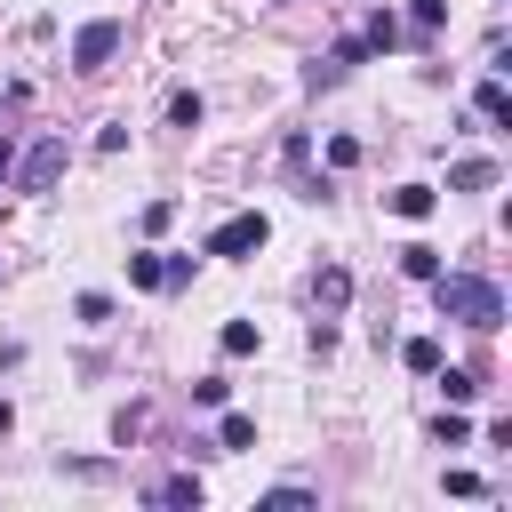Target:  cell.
I'll return each mask as SVG.
<instances>
[{
    "label": "cell",
    "instance_id": "cell-1",
    "mask_svg": "<svg viewBox=\"0 0 512 512\" xmlns=\"http://www.w3.org/2000/svg\"><path fill=\"white\" fill-rule=\"evenodd\" d=\"M432 304H440V320H456L472 336H496L504 328V288L480 280V272H432Z\"/></svg>",
    "mask_w": 512,
    "mask_h": 512
},
{
    "label": "cell",
    "instance_id": "cell-2",
    "mask_svg": "<svg viewBox=\"0 0 512 512\" xmlns=\"http://www.w3.org/2000/svg\"><path fill=\"white\" fill-rule=\"evenodd\" d=\"M272 240V224H264V208H240V216H224L208 240H200V256H224V264H240V256H256Z\"/></svg>",
    "mask_w": 512,
    "mask_h": 512
},
{
    "label": "cell",
    "instance_id": "cell-3",
    "mask_svg": "<svg viewBox=\"0 0 512 512\" xmlns=\"http://www.w3.org/2000/svg\"><path fill=\"white\" fill-rule=\"evenodd\" d=\"M64 160H72V144H64V136H40V144L16 160V192H48V184L64 176Z\"/></svg>",
    "mask_w": 512,
    "mask_h": 512
},
{
    "label": "cell",
    "instance_id": "cell-4",
    "mask_svg": "<svg viewBox=\"0 0 512 512\" xmlns=\"http://www.w3.org/2000/svg\"><path fill=\"white\" fill-rule=\"evenodd\" d=\"M112 56H120V24H112V16H96V24L72 32V72H104Z\"/></svg>",
    "mask_w": 512,
    "mask_h": 512
},
{
    "label": "cell",
    "instance_id": "cell-5",
    "mask_svg": "<svg viewBox=\"0 0 512 512\" xmlns=\"http://www.w3.org/2000/svg\"><path fill=\"white\" fill-rule=\"evenodd\" d=\"M496 176H504V168H496L488 152H472V160H456V168H448V192H488Z\"/></svg>",
    "mask_w": 512,
    "mask_h": 512
},
{
    "label": "cell",
    "instance_id": "cell-6",
    "mask_svg": "<svg viewBox=\"0 0 512 512\" xmlns=\"http://www.w3.org/2000/svg\"><path fill=\"white\" fill-rule=\"evenodd\" d=\"M200 496H208V488H200L192 472H168V480H152V504H176V512H200Z\"/></svg>",
    "mask_w": 512,
    "mask_h": 512
},
{
    "label": "cell",
    "instance_id": "cell-7",
    "mask_svg": "<svg viewBox=\"0 0 512 512\" xmlns=\"http://www.w3.org/2000/svg\"><path fill=\"white\" fill-rule=\"evenodd\" d=\"M312 296H320V312H344V304H352V272H344V264H320Z\"/></svg>",
    "mask_w": 512,
    "mask_h": 512
},
{
    "label": "cell",
    "instance_id": "cell-8",
    "mask_svg": "<svg viewBox=\"0 0 512 512\" xmlns=\"http://www.w3.org/2000/svg\"><path fill=\"white\" fill-rule=\"evenodd\" d=\"M472 104H480V120H488V128H512V96H504V80H480V88H472Z\"/></svg>",
    "mask_w": 512,
    "mask_h": 512
},
{
    "label": "cell",
    "instance_id": "cell-9",
    "mask_svg": "<svg viewBox=\"0 0 512 512\" xmlns=\"http://www.w3.org/2000/svg\"><path fill=\"white\" fill-rule=\"evenodd\" d=\"M432 200H440L432 184H400V192H392V216H408V224H416V216H432Z\"/></svg>",
    "mask_w": 512,
    "mask_h": 512
},
{
    "label": "cell",
    "instance_id": "cell-10",
    "mask_svg": "<svg viewBox=\"0 0 512 512\" xmlns=\"http://www.w3.org/2000/svg\"><path fill=\"white\" fill-rule=\"evenodd\" d=\"M216 448H224V456L256 448V416H224V424H216Z\"/></svg>",
    "mask_w": 512,
    "mask_h": 512
},
{
    "label": "cell",
    "instance_id": "cell-11",
    "mask_svg": "<svg viewBox=\"0 0 512 512\" xmlns=\"http://www.w3.org/2000/svg\"><path fill=\"white\" fill-rule=\"evenodd\" d=\"M400 272H408V280H432V272H440V248L408 240V248H400Z\"/></svg>",
    "mask_w": 512,
    "mask_h": 512
},
{
    "label": "cell",
    "instance_id": "cell-12",
    "mask_svg": "<svg viewBox=\"0 0 512 512\" xmlns=\"http://www.w3.org/2000/svg\"><path fill=\"white\" fill-rule=\"evenodd\" d=\"M168 120H176V128H200V120H208V104H200L192 88H176V96H168Z\"/></svg>",
    "mask_w": 512,
    "mask_h": 512
},
{
    "label": "cell",
    "instance_id": "cell-13",
    "mask_svg": "<svg viewBox=\"0 0 512 512\" xmlns=\"http://www.w3.org/2000/svg\"><path fill=\"white\" fill-rule=\"evenodd\" d=\"M400 360H408L416 376H432V368H440V344H432V336H408V344H400Z\"/></svg>",
    "mask_w": 512,
    "mask_h": 512
},
{
    "label": "cell",
    "instance_id": "cell-14",
    "mask_svg": "<svg viewBox=\"0 0 512 512\" xmlns=\"http://www.w3.org/2000/svg\"><path fill=\"white\" fill-rule=\"evenodd\" d=\"M432 376H440V384H448V400H456V408H464V400H472V392H480V376H472V368H448V360H440V368H432Z\"/></svg>",
    "mask_w": 512,
    "mask_h": 512
},
{
    "label": "cell",
    "instance_id": "cell-15",
    "mask_svg": "<svg viewBox=\"0 0 512 512\" xmlns=\"http://www.w3.org/2000/svg\"><path fill=\"white\" fill-rule=\"evenodd\" d=\"M320 496L312 488H264V512H312Z\"/></svg>",
    "mask_w": 512,
    "mask_h": 512
},
{
    "label": "cell",
    "instance_id": "cell-16",
    "mask_svg": "<svg viewBox=\"0 0 512 512\" xmlns=\"http://www.w3.org/2000/svg\"><path fill=\"white\" fill-rule=\"evenodd\" d=\"M392 40H400V16H392V8H376V16H368V48H376V56H384V48H392Z\"/></svg>",
    "mask_w": 512,
    "mask_h": 512
},
{
    "label": "cell",
    "instance_id": "cell-17",
    "mask_svg": "<svg viewBox=\"0 0 512 512\" xmlns=\"http://www.w3.org/2000/svg\"><path fill=\"white\" fill-rule=\"evenodd\" d=\"M408 24H416V32H440V24H448V0H408Z\"/></svg>",
    "mask_w": 512,
    "mask_h": 512
},
{
    "label": "cell",
    "instance_id": "cell-18",
    "mask_svg": "<svg viewBox=\"0 0 512 512\" xmlns=\"http://www.w3.org/2000/svg\"><path fill=\"white\" fill-rule=\"evenodd\" d=\"M128 280H136V288H160V248H144V256H128Z\"/></svg>",
    "mask_w": 512,
    "mask_h": 512
},
{
    "label": "cell",
    "instance_id": "cell-19",
    "mask_svg": "<svg viewBox=\"0 0 512 512\" xmlns=\"http://www.w3.org/2000/svg\"><path fill=\"white\" fill-rule=\"evenodd\" d=\"M224 352H232V360L256 352V320H224Z\"/></svg>",
    "mask_w": 512,
    "mask_h": 512
},
{
    "label": "cell",
    "instance_id": "cell-20",
    "mask_svg": "<svg viewBox=\"0 0 512 512\" xmlns=\"http://www.w3.org/2000/svg\"><path fill=\"white\" fill-rule=\"evenodd\" d=\"M136 432H144V400H128V408H120V416H112V440H120V448H128V440H136Z\"/></svg>",
    "mask_w": 512,
    "mask_h": 512
},
{
    "label": "cell",
    "instance_id": "cell-21",
    "mask_svg": "<svg viewBox=\"0 0 512 512\" xmlns=\"http://www.w3.org/2000/svg\"><path fill=\"white\" fill-rule=\"evenodd\" d=\"M432 440H440V448H464V440H472V424H464V416H456V408H448V416H440V424H432Z\"/></svg>",
    "mask_w": 512,
    "mask_h": 512
},
{
    "label": "cell",
    "instance_id": "cell-22",
    "mask_svg": "<svg viewBox=\"0 0 512 512\" xmlns=\"http://www.w3.org/2000/svg\"><path fill=\"white\" fill-rule=\"evenodd\" d=\"M192 264H200V256H160V288H184V280H192Z\"/></svg>",
    "mask_w": 512,
    "mask_h": 512
},
{
    "label": "cell",
    "instance_id": "cell-23",
    "mask_svg": "<svg viewBox=\"0 0 512 512\" xmlns=\"http://www.w3.org/2000/svg\"><path fill=\"white\" fill-rule=\"evenodd\" d=\"M72 312H80V320H88V328H104V320H112V296H96V288H88V296H80V304H72Z\"/></svg>",
    "mask_w": 512,
    "mask_h": 512
},
{
    "label": "cell",
    "instance_id": "cell-24",
    "mask_svg": "<svg viewBox=\"0 0 512 512\" xmlns=\"http://www.w3.org/2000/svg\"><path fill=\"white\" fill-rule=\"evenodd\" d=\"M96 152H128V120H104L96 128Z\"/></svg>",
    "mask_w": 512,
    "mask_h": 512
},
{
    "label": "cell",
    "instance_id": "cell-25",
    "mask_svg": "<svg viewBox=\"0 0 512 512\" xmlns=\"http://www.w3.org/2000/svg\"><path fill=\"white\" fill-rule=\"evenodd\" d=\"M224 392H232L224 376H200V384H192V400H200V408H224Z\"/></svg>",
    "mask_w": 512,
    "mask_h": 512
},
{
    "label": "cell",
    "instance_id": "cell-26",
    "mask_svg": "<svg viewBox=\"0 0 512 512\" xmlns=\"http://www.w3.org/2000/svg\"><path fill=\"white\" fill-rule=\"evenodd\" d=\"M8 168H16V144H8V136H0V176H8Z\"/></svg>",
    "mask_w": 512,
    "mask_h": 512
},
{
    "label": "cell",
    "instance_id": "cell-27",
    "mask_svg": "<svg viewBox=\"0 0 512 512\" xmlns=\"http://www.w3.org/2000/svg\"><path fill=\"white\" fill-rule=\"evenodd\" d=\"M8 424H16V408H8V400H0V432H8Z\"/></svg>",
    "mask_w": 512,
    "mask_h": 512
}]
</instances>
